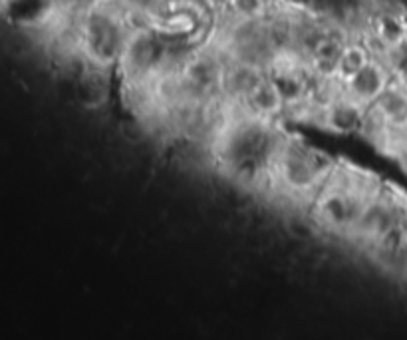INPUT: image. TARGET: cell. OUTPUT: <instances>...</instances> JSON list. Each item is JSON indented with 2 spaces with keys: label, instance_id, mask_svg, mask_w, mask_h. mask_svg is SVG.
<instances>
[{
  "label": "cell",
  "instance_id": "30bf717a",
  "mask_svg": "<svg viewBox=\"0 0 407 340\" xmlns=\"http://www.w3.org/2000/svg\"><path fill=\"white\" fill-rule=\"evenodd\" d=\"M396 160L399 161V165H401V170L406 171L407 173V141L401 146V149L397 151V156H396Z\"/></svg>",
  "mask_w": 407,
  "mask_h": 340
},
{
  "label": "cell",
  "instance_id": "6da1fadb",
  "mask_svg": "<svg viewBox=\"0 0 407 340\" xmlns=\"http://www.w3.org/2000/svg\"><path fill=\"white\" fill-rule=\"evenodd\" d=\"M129 36L124 16L115 14L110 4H95L80 20V50L90 66L114 70Z\"/></svg>",
  "mask_w": 407,
  "mask_h": 340
},
{
  "label": "cell",
  "instance_id": "52a82bcc",
  "mask_svg": "<svg viewBox=\"0 0 407 340\" xmlns=\"http://www.w3.org/2000/svg\"><path fill=\"white\" fill-rule=\"evenodd\" d=\"M364 114L365 106H362L360 102H355L354 98H350L346 92H342L330 106L326 107L324 129L338 134V136L358 134Z\"/></svg>",
  "mask_w": 407,
  "mask_h": 340
},
{
  "label": "cell",
  "instance_id": "3957f363",
  "mask_svg": "<svg viewBox=\"0 0 407 340\" xmlns=\"http://www.w3.org/2000/svg\"><path fill=\"white\" fill-rule=\"evenodd\" d=\"M391 80H394V72L389 70V66L382 60L372 58L362 70H358L354 76L344 80V92L367 107L386 92Z\"/></svg>",
  "mask_w": 407,
  "mask_h": 340
},
{
  "label": "cell",
  "instance_id": "9c48e42d",
  "mask_svg": "<svg viewBox=\"0 0 407 340\" xmlns=\"http://www.w3.org/2000/svg\"><path fill=\"white\" fill-rule=\"evenodd\" d=\"M232 16L244 20H261L269 16V0H229Z\"/></svg>",
  "mask_w": 407,
  "mask_h": 340
},
{
  "label": "cell",
  "instance_id": "7a4b0ae2",
  "mask_svg": "<svg viewBox=\"0 0 407 340\" xmlns=\"http://www.w3.org/2000/svg\"><path fill=\"white\" fill-rule=\"evenodd\" d=\"M165 54L167 40L159 30H134L127 36L115 72L119 74L124 84L153 82L165 66Z\"/></svg>",
  "mask_w": 407,
  "mask_h": 340
},
{
  "label": "cell",
  "instance_id": "ba28073f",
  "mask_svg": "<svg viewBox=\"0 0 407 340\" xmlns=\"http://www.w3.org/2000/svg\"><path fill=\"white\" fill-rule=\"evenodd\" d=\"M372 60V54L365 48V44L360 38H350L346 42L344 50L340 54L338 62V78L344 82L350 76H354L358 70H362Z\"/></svg>",
  "mask_w": 407,
  "mask_h": 340
},
{
  "label": "cell",
  "instance_id": "5b68a950",
  "mask_svg": "<svg viewBox=\"0 0 407 340\" xmlns=\"http://www.w3.org/2000/svg\"><path fill=\"white\" fill-rule=\"evenodd\" d=\"M240 104L247 110L249 116L259 117V119H269V122H282L284 110H286V102H284V98H282L278 88L272 82V78L269 74L252 88L251 94L244 98Z\"/></svg>",
  "mask_w": 407,
  "mask_h": 340
},
{
  "label": "cell",
  "instance_id": "8992f818",
  "mask_svg": "<svg viewBox=\"0 0 407 340\" xmlns=\"http://www.w3.org/2000/svg\"><path fill=\"white\" fill-rule=\"evenodd\" d=\"M266 74L269 72L259 66L240 62V60H230L225 66V74L220 82V98L227 102H242Z\"/></svg>",
  "mask_w": 407,
  "mask_h": 340
},
{
  "label": "cell",
  "instance_id": "277c9868",
  "mask_svg": "<svg viewBox=\"0 0 407 340\" xmlns=\"http://www.w3.org/2000/svg\"><path fill=\"white\" fill-rule=\"evenodd\" d=\"M114 70L100 66H85L76 80V106L84 112H102L110 104Z\"/></svg>",
  "mask_w": 407,
  "mask_h": 340
}]
</instances>
